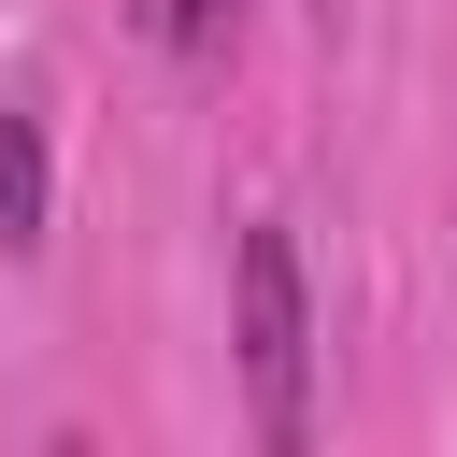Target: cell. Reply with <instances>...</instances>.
<instances>
[{"instance_id":"6da1fadb","label":"cell","mask_w":457,"mask_h":457,"mask_svg":"<svg viewBox=\"0 0 457 457\" xmlns=\"http://www.w3.org/2000/svg\"><path fill=\"white\" fill-rule=\"evenodd\" d=\"M228 343H243L257 443H314V286H300L286 214H243V243H228Z\"/></svg>"},{"instance_id":"7a4b0ae2","label":"cell","mask_w":457,"mask_h":457,"mask_svg":"<svg viewBox=\"0 0 457 457\" xmlns=\"http://www.w3.org/2000/svg\"><path fill=\"white\" fill-rule=\"evenodd\" d=\"M43 200H57V186H43V129L0 100V243H14V257L43 243Z\"/></svg>"},{"instance_id":"3957f363","label":"cell","mask_w":457,"mask_h":457,"mask_svg":"<svg viewBox=\"0 0 457 457\" xmlns=\"http://www.w3.org/2000/svg\"><path fill=\"white\" fill-rule=\"evenodd\" d=\"M129 14H143V43H157V57H214L243 0H129Z\"/></svg>"}]
</instances>
